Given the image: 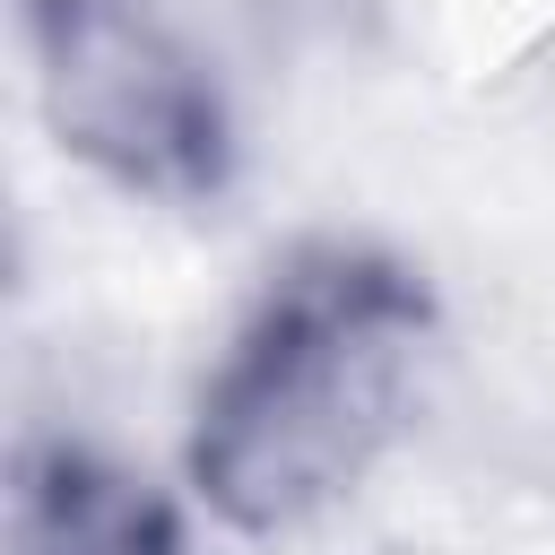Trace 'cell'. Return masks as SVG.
Here are the masks:
<instances>
[{
    "label": "cell",
    "mask_w": 555,
    "mask_h": 555,
    "mask_svg": "<svg viewBox=\"0 0 555 555\" xmlns=\"http://www.w3.org/2000/svg\"><path fill=\"white\" fill-rule=\"evenodd\" d=\"M434 347V295L373 243H304L269 269L191 408V494L243 529L286 538L321 520L408 425Z\"/></svg>",
    "instance_id": "obj_1"
},
{
    "label": "cell",
    "mask_w": 555,
    "mask_h": 555,
    "mask_svg": "<svg viewBox=\"0 0 555 555\" xmlns=\"http://www.w3.org/2000/svg\"><path fill=\"white\" fill-rule=\"evenodd\" d=\"M52 139L130 199L199 208L234 182V113L208 61L139 0H26Z\"/></svg>",
    "instance_id": "obj_2"
},
{
    "label": "cell",
    "mask_w": 555,
    "mask_h": 555,
    "mask_svg": "<svg viewBox=\"0 0 555 555\" xmlns=\"http://www.w3.org/2000/svg\"><path fill=\"white\" fill-rule=\"evenodd\" d=\"M9 555H199L182 512L87 442H26L9 486Z\"/></svg>",
    "instance_id": "obj_3"
}]
</instances>
